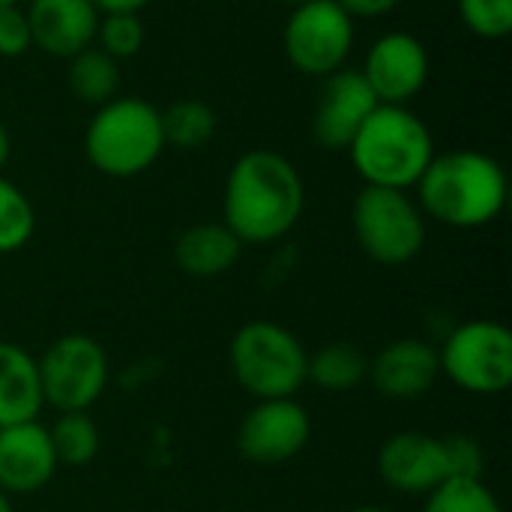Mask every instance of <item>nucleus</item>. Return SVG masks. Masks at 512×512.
Here are the masks:
<instances>
[{
    "label": "nucleus",
    "mask_w": 512,
    "mask_h": 512,
    "mask_svg": "<svg viewBox=\"0 0 512 512\" xmlns=\"http://www.w3.org/2000/svg\"><path fill=\"white\" fill-rule=\"evenodd\" d=\"M306 189L300 171L276 150L243 153L225 180V225L240 243H273L303 216Z\"/></svg>",
    "instance_id": "f257e3e1"
},
{
    "label": "nucleus",
    "mask_w": 512,
    "mask_h": 512,
    "mask_svg": "<svg viewBox=\"0 0 512 512\" xmlns=\"http://www.w3.org/2000/svg\"><path fill=\"white\" fill-rule=\"evenodd\" d=\"M420 210L450 228H483L507 204V174L498 159L480 150L435 153L417 180Z\"/></svg>",
    "instance_id": "f03ea898"
},
{
    "label": "nucleus",
    "mask_w": 512,
    "mask_h": 512,
    "mask_svg": "<svg viewBox=\"0 0 512 512\" xmlns=\"http://www.w3.org/2000/svg\"><path fill=\"white\" fill-rule=\"evenodd\" d=\"M351 162L366 186L411 189L435 156L429 126L405 105H378L354 135Z\"/></svg>",
    "instance_id": "7ed1b4c3"
},
{
    "label": "nucleus",
    "mask_w": 512,
    "mask_h": 512,
    "mask_svg": "<svg viewBox=\"0 0 512 512\" xmlns=\"http://www.w3.org/2000/svg\"><path fill=\"white\" fill-rule=\"evenodd\" d=\"M162 150V114L135 96L99 105L84 135V153L90 165L117 180L144 174L162 156Z\"/></svg>",
    "instance_id": "20e7f679"
},
{
    "label": "nucleus",
    "mask_w": 512,
    "mask_h": 512,
    "mask_svg": "<svg viewBox=\"0 0 512 512\" xmlns=\"http://www.w3.org/2000/svg\"><path fill=\"white\" fill-rule=\"evenodd\" d=\"M228 357L237 384L258 402L294 399L306 384L309 354L303 342L273 321L243 324L231 339Z\"/></svg>",
    "instance_id": "39448f33"
},
{
    "label": "nucleus",
    "mask_w": 512,
    "mask_h": 512,
    "mask_svg": "<svg viewBox=\"0 0 512 512\" xmlns=\"http://www.w3.org/2000/svg\"><path fill=\"white\" fill-rule=\"evenodd\" d=\"M351 222L360 249L378 264L399 267L423 252L426 243L423 210L402 189L366 186L354 198Z\"/></svg>",
    "instance_id": "423d86ee"
},
{
    "label": "nucleus",
    "mask_w": 512,
    "mask_h": 512,
    "mask_svg": "<svg viewBox=\"0 0 512 512\" xmlns=\"http://www.w3.org/2000/svg\"><path fill=\"white\" fill-rule=\"evenodd\" d=\"M42 405L60 414L87 411L108 387V354L84 333H69L54 339L36 360Z\"/></svg>",
    "instance_id": "0eeeda50"
},
{
    "label": "nucleus",
    "mask_w": 512,
    "mask_h": 512,
    "mask_svg": "<svg viewBox=\"0 0 512 512\" xmlns=\"http://www.w3.org/2000/svg\"><path fill=\"white\" fill-rule=\"evenodd\" d=\"M438 360L459 390L498 396L512 384V333L498 321H465L444 339Z\"/></svg>",
    "instance_id": "6e6552de"
},
{
    "label": "nucleus",
    "mask_w": 512,
    "mask_h": 512,
    "mask_svg": "<svg viewBox=\"0 0 512 512\" xmlns=\"http://www.w3.org/2000/svg\"><path fill=\"white\" fill-rule=\"evenodd\" d=\"M288 63L312 78L345 69L354 45V18L336 0H309L291 9L282 33Z\"/></svg>",
    "instance_id": "1a4fd4ad"
},
{
    "label": "nucleus",
    "mask_w": 512,
    "mask_h": 512,
    "mask_svg": "<svg viewBox=\"0 0 512 512\" xmlns=\"http://www.w3.org/2000/svg\"><path fill=\"white\" fill-rule=\"evenodd\" d=\"M309 438L312 420L297 399H264L240 420L237 450L246 462L273 468L300 456Z\"/></svg>",
    "instance_id": "9d476101"
},
{
    "label": "nucleus",
    "mask_w": 512,
    "mask_h": 512,
    "mask_svg": "<svg viewBox=\"0 0 512 512\" xmlns=\"http://www.w3.org/2000/svg\"><path fill=\"white\" fill-rule=\"evenodd\" d=\"M360 72L381 105H405L426 87L429 51L417 36L393 30L375 39Z\"/></svg>",
    "instance_id": "9b49d317"
},
{
    "label": "nucleus",
    "mask_w": 512,
    "mask_h": 512,
    "mask_svg": "<svg viewBox=\"0 0 512 512\" xmlns=\"http://www.w3.org/2000/svg\"><path fill=\"white\" fill-rule=\"evenodd\" d=\"M378 105L381 102L375 99L360 69H339L327 75L312 117L315 141L327 150H348L354 135Z\"/></svg>",
    "instance_id": "f8f14e48"
},
{
    "label": "nucleus",
    "mask_w": 512,
    "mask_h": 512,
    "mask_svg": "<svg viewBox=\"0 0 512 512\" xmlns=\"http://www.w3.org/2000/svg\"><path fill=\"white\" fill-rule=\"evenodd\" d=\"M378 474L399 495H429L447 483L441 438L426 432L390 435L378 450Z\"/></svg>",
    "instance_id": "ddd939ff"
},
{
    "label": "nucleus",
    "mask_w": 512,
    "mask_h": 512,
    "mask_svg": "<svg viewBox=\"0 0 512 512\" xmlns=\"http://www.w3.org/2000/svg\"><path fill=\"white\" fill-rule=\"evenodd\" d=\"M57 474V456L48 429L36 420L0 429V492L33 495Z\"/></svg>",
    "instance_id": "4468645a"
},
{
    "label": "nucleus",
    "mask_w": 512,
    "mask_h": 512,
    "mask_svg": "<svg viewBox=\"0 0 512 512\" xmlns=\"http://www.w3.org/2000/svg\"><path fill=\"white\" fill-rule=\"evenodd\" d=\"M372 387L393 402L426 396L441 378L438 348L423 339H396L369 363Z\"/></svg>",
    "instance_id": "2eb2a0df"
},
{
    "label": "nucleus",
    "mask_w": 512,
    "mask_h": 512,
    "mask_svg": "<svg viewBox=\"0 0 512 512\" xmlns=\"http://www.w3.org/2000/svg\"><path fill=\"white\" fill-rule=\"evenodd\" d=\"M24 15L33 45L66 60L90 48L102 18L93 0H30Z\"/></svg>",
    "instance_id": "dca6fc26"
},
{
    "label": "nucleus",
    "mask_w": 512,
    "mask_h": 512,
    "mask_svg": "<svg viewBox=\"0 0 512 512\" xmlns=\"http://www.w3.org/2000/svg\"><path fill=\"white\" fill-rule=\"evenodd\" d=\"M243 252V243L225 222H204L192 225L177 237L174 258L177 267L198 279H213L228 273Z\"/></svg>",
    "instance_id": "f3484780"
},
{
    "label": "nucleus",
    "mask_w": 512,
    "mask_h": 512,
    "mask_svg": "<svg viewBox=\"0 0 512 512\" xmlns=\"http://www.w3.org/2000/svg\"><path fill=\"white\" fill-rule=\"evenodd\" d=\"M42 411V390L33 354L21 345L0 342V429L36 420Z\"/></svg>",
    "instance_id": "a211bd4d"
},
{
    "label": "nucleus",
    "mask_w": 512,
    "mask_h": 512,
    "mask_svg": "<svg viewBox=\"0 0 512 512\" xmlns=\"http://www.w3.org/2000/svg\"><path fill=\"white\" fill-rule=\"evenodd\" d=\"M369 378V360L357 345L333 342L315 351L306 363V381L327 393H348L357 390Z\"/></svg>",
    "instance_id": "6ab92c4d"
},
{
    "label": "nucleus",
    "mask_w": 512,
    "mask_h": 512,
    "mask_svg": "<svg viewBox=\"0 0 512 512\" xmlns=\"http://www.w3.org/2000/svg\"><path fill=\"white\" fill-rule=\"evenodd\" d=\"M69 87L81 102L105 105L117 99L120 66L102 48H84L75 57H69Z\"/></svg>",
    "instance_id": "aec40b11"
},
{
    "label": "nucleus",
    "mask_w": 512,
    "mask_h": 512,
    "mask_svg": "<svg viewBox=\"0 0 512 512\" xmlns=\"http://www.w3.org/2000/svg\"><path fill=\"white\" fill-rule=\"evenodd\" d=\"M57 465L66 468H84L99 456V429L96 423L87 417V411H72V414H60L54 420V426L48 429Z\"/></svg>",
    "instance_id": "412c9836"
},
{
    "label": "nucleus",
    "mask_w": 512,
    "mask_h": 512,
    "mask_svg": "<svg viewBox=\"0 0 512 512\" xmlns=\"http://www.w3.org/2000/svg\"><path fill=\"white\" fill-rule=\"evenodd\" d=\"M159 114L165 144H174L180 150H198L216 135V114L210 105L198 99H180Z\"/></svg>",
    "instance_id": "4be33fe9"
},
{
    "label": "nucleus",
    "mask_w": 512,
    "mask_h": 512,
    "mask_svg": "<svg viewBox=\"0 0 512 512\" xmlns=\"http://www.w3.org/2000/svg\"><path fill=\"white\" fill-rule=\"evenodd\" d=\"M33 231H36V213L30 198L15 183L0 177V255L27 246Z\"/></svg>",
    "instance_id": "5701e85b"
},
{
    "label": "nucleus",
    "mask_w": 512,
    "mask_h": 512,
    "mask_svg": "<svg viewBox=\"0 0 512 512\" xmlns=\"http://www.w3.org/2000/svg\"><path fill=\"white\" fill-rule=\"evenodd\" d=\"M423 512H504L483 480H447L426 495Z\"/></svg>",
    "instance_id": "b1692460"
},
{
    "label": "nucleus",
    "mask_w": 512,
    "mask_h": 512,
    "mask_svg": "<svg viewBox=\"0 0 512 512\" xmlns=\"http://www.w3.org/2000/svg\"><path fill=\"white\" fill-rule=\"evenodd\" d=\"M96 39L99 48L114 60L135 57L144 45V24L138 12H105V18H99Z\"/></svg>",
    "instance_id": "393cba45"
},
{
    "label": "nucleus",
    "mask_w": 512,
    "mask_h": 512,
    "mask_svg": "<svg viewBox=\"0 0 512 512\" xmlns=\"http://www.w3.org/2000/svg\"><path fill=\"white\" fill-rule=\"evenodd\" d=\"M459 18L480 39H504L512 30V0H459Z\"/></svg>",
    "instance_id": "a878e982"
},
{
    "label": "nucleus",
    "mask_w": 512,
    "mask_h": 512,
    "mask_svg": "<svg viewBox=\"0 0 512 512\" xmlns=\"http://www.w3.org/2000/svg\"><path fill=\"white\" fill-rule=\"evenodd\" d=\"M444 444V462H447V480H483V450L468 435H450L441 438Z\"/></svg>",
    "instance_id": "bb28decb"
},
{
    "label": "nucleus",
    "mask_w": 512,
    "mask_h": 512,
    "mask_svg": "<svg viewBox=\"0 0 512 512\" xmlns=\"http://www.w3.org/2000/svg\"><path fill=\"white\" fill-rule=\"evenodd\" d=\"M30 45L27 15L18 6H0V57H21Z\"/></svg>",
    "instance_id": "cd10ccee"
},
{
    "label": "nucleus",
    "mask_w": 512,
    "mask_h": 512,
    "mask_svg": "<svg viewBox=\"0 0 512 512\" xmlns=\"http://www.w3.org/2000/svg\"><path fill=\"white\" fill-rule=\"evenodd\" d=\"M351 18H378L393 12L402 0H336Z\"/></svg>",
    "instance_id": "c85d7f7f"
},
{
    "label": "nucleus",
    "mask_w": 512,
    "mask_h": 512,
    "mask_svg": "<svg viewBox=\"0 0 512 512\" xmlns=\"http://www.w3.org/2000/svg\"><path fill=\"white\" fill-rule=\"evenodd\" d=\"M99 12H141L150 0H93Z\"/></svg>",
    "instance_id": "c756f323"
},
{
    "label": "nucleus",
    "mask_w": 512,
    "mask_h": 512,
    "mask_svg": "<svg viewBox=\"0 0 512 512\" xmlns=\"http://www.w3.org/2000/svg\"><path fill=\"white\" fill-rule=\"evenodd\" d=\"M9 153H12V138H9V129L0 123V171L9 162Z\"/></svg>",
    "instance_id": "7c9ffc66"
},
{
    "label": "nucleus",
    "mask_w": 512,
    "mask_h": 512,
    "mask_svg": "<svg viewBox=\"0 0 512 512\" xmlns=\"http://www.w3.org/2000/svg\"><path fill=\"white\" fill-rule=\"evenodd\" d=\"M0 512H12V501H9V495H3V492H0Z\"/></svg>",
    "instance_id": "2f4dec72"
},
{
    "label": "nucleus",
    "mask_w": 512,
    "mask_h": 512,
    "mask_svg": "<svg viewBox=\"0 0 512 512\" xmlns=\"http://www.w3.org/2000/svg\"><path fill=\"white\" fill-rule=\"evenodd\" d=\"M348 512H387L384 507H357V510H348Z\"/></svg>",
    "instance_id": "473e14b6"
},
{
    "label": "nucleus",
    "mask_w": 512,
    "mask_h": 512,
    "mask_svg": "<svg viewBox=\"0 0 512 512\" xmlns=\"http://www.w3.org/2000/svg\"><path fill=\"white\" fill-rule=\"evenodd\" d=\"M279 3H288V6L294 9V6H300V3H309V0H279Z\"/></svg>",
    "instance_id": "72a5a7b5"
},
{
    "label": "nucleus",
    "mask_w": 512,
    "mask_h": 512,
    "mask_svg": "<svg viewBox=\"0 0 512 512\" xmlns=\"http://www.w3.org/2000/svg\"><path fill=\"white\" fill-rule=\"evenodd\" d=\"M0 6H18V0H0Z\"/></svg>",
    "instance_id": "f704fd0d"
}]
</instances>
